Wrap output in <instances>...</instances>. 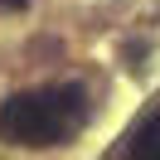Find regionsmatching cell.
<instances>
[{"label": "cell", "mask_w": 160, "mask_h": 160, "mask_svg": "<svg viewBox=\"0 0 160 160\" xmlns=\"http://www.w3.org/2000/svg\"><path fill=\"white\" fill-rule=\"evenodd\" d=\"M0 5H5V10H24L29 0H0Z\"/></svg>", "instance_id": "3"}, {"label": "cell", "mask_w": 160, "mask_h": 160, "mask_svg": "<svg viewBox=\"0 0 160 160\" xmlns=\"http://www.w3.org/2000/svg\"><path fill=\"white\" fill-rule=\"evenodd\" d=\"M131 155H141V160H160V112H150V117L141 121V131L131 136Z\"/></svg>", "instance_id": "2"}, {"label": "cell", "mask_w": 160, "mask_h": 160, "mask_svg": "<svg viewBox=\"0 0 160 160\" xmlns=\"http://www.w3.org/2000/svg\"><path fill=\"white\" fill-rule=\"evenodd\" d=\"M88 121L82 88H49V92H15L0 107V131L15 146H58L63 136Z\"/></svg>", "instance_id": "1"}]
</instances>
